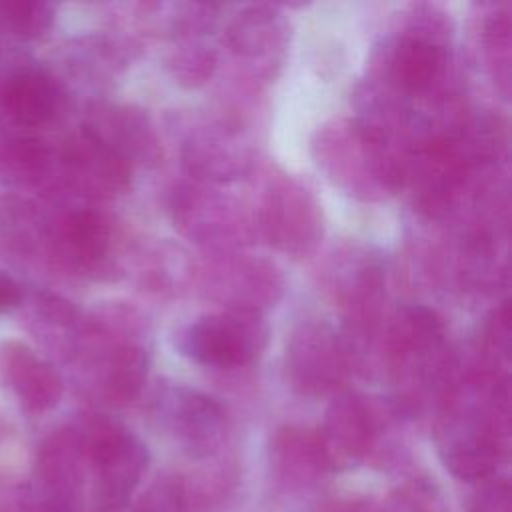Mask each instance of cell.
<instances>
[{
  "mask_svg": "<svg viewBox=\"0 0 512 512\" xmlns=\"http://www.w3.org/2000/svg\"><path fill=\"white\" fill-rule=\"evenodd\" d=\"M168 68L178 84L194 88L212 78L216 70V54L204 44H184L172 50Z\"/></svg>",
  "mask_w": 512,
  "mask_h": 512,
  "instance_id": "4316f807",
  "label": "cell"
},
{
  "mask_svg": "<svg viewBox=\"0 0 512 512\" xmlns=\"http://www.w3.org/2000/svg\"><path fill=\"white\" fill-rule=\"evenodd\" d=\"M312 152L326 178L360 200H380L404 186L406 158L390 132L366 120H332L318 128Z\"/></svg>",
  "mask_w": 512,
  "mask_h": 512,
  "instance_id": "7a4b0ae2",
  "label": "cell"
},
{
  "mask_svg": "<svg viewBox=\"0 0 512 512\" xmlns=\"http://www.w3.org/2000/svg\"><path fill=\"white\" fill-rule=\"evenodd\" d=\"M170 210L184 236L216 254H228L252 242L254 224L244 206L216 186L200 182L176 186Z\"/></svg>",
  "mask_w": 512,
  "mask_h": 512,
  "instance_id": "52a82bcc",
  "label": "cell"
},
{
  "mask_svg": "<svg viewBox=\"0 0 512 512\" xmlns=\"http://www.w3.org/2000/svg\"><path fill=\"white\" fill-rule=\"evenodd\" d=\"M510 306L502 302L494 308L482 326L480 340H478V356H480V370L476 374L508 382V360H510Z\"/></svg>",
  "mask_w": 512,
  "mask_h": 512,
  "instance_id": "cb8c5ba5",
  "label": "cell"
},
{
  "mask_svg": "<svg viewBox=\"0 0 512 512\" xmlns=\"http://www.w3.org/2000/svg\"><path fill=\"white\" fill-rule=\"evenodd\" d=\"M378 418L368 400L354 392H338L318 430L320 446L330 470H350L372 450Z\"/></svg>",
  "mask_w": 512,
  "mask_h": 512,
  "instance_id": "ac0fdd59",
  "label": "cell"
},
{
  "mask_svg": "<svg viewBox=\"0 0 512 512\" xmlns=\"http://www.w3.org/2000/svg\"><path fill=\"white\" fill-rule=\"evenodd\" d=\"M268 342L262 312L222 308L202 314L178 336V348L190 360L210 368H236L254 362Z\"/></svg>",
  "mask_w": 512,
  "mask_h": 512,
  "instance_id": "8992f818",
  "label": "cell"
},
{
  "mask_svg": "<svg viewBox=\"0 0 512 512\" xmlns=\"http://www.w3.org/2000/svg\"><path fill=\"white\" fill-rule=\"evenodd\" d=\"M56 22V6L40 0L2 2L0 4V30L20 42L42 40Z\"/></svg>",
  "mask_w": 512,
  "mask_h": 512,
  "instance_id": "d4e9b609",
  "label": "cell"
},
{
  "mask_svg": "<svg viewBox=\"0 0 512 512\" xmlns=\"http://www.w3.org/2000/svg\"><path fill=\"white\" fill-rule=\"evenodd\" d=\"M54 144L40 134L0 128V192L52 188Z\"/></svg>",
  "mask_w": 512,
  "mask_h": 512,
  "instance_id": "7402d4cb",
  "label": "cell"
},
{
  "mask_svg": "<svg viewBox=\"0 0 512 512\" xmlns=\"http://www.w3.org/2000/svg\"><path fill=\"white\" fill-rule=\"evenodd\" d=\"M224 40L256 74L270 78L284 60L288 24L276 6L250 4L228 20Z\"/></svg>",
  "mask_w": 512,
  "mask_h": 512,
  "instance_id": "d6986e66",
  "label": "cell"
},
{
  "mask_svg": "<svg viewBox=\"0 0 512 512\" xmlns=\"http://www.w3.org/2000/svg\"><path fill=\"white\" fill-rule=\"evenodd\" d=\"M284 372L298 394H338L350 374L348 344L328 322L302 320L286 340Z\"/></svg>",
  "mask_w": 512,
  "mask_h": 512,
  "instance_id": "30bf717a",
  "label": "cell"
},
{
  "mask_svg": "<svg viewBox=\"0 0 512 512\" xmlns=\"http://www.w3.org/2000/svg\"><path fill=\"white\" fill-rule=\"evenodd\" d=\"M132 512H186V492L178 478H158L138 500Z\"/></svg>",
  "mask_w": 512,
  "mask_h": 512,
  "instance_id": "f1b7e54d",
  "label": "cell"
},
{
  "mask_svg": "<svg viewBox=\"0 0 512 512\" xmlns=\"http://www.w3.org/2000/svg\"><path fill=\"white\" fill-rule=\"evenodd\" d=\"M160 424L194 458L212 456L224 442L228 418L224 408L204 392L166 386L154 400Z\"/></svg>",
  "mask_w": 512,
  "mask_h": 512,
  "instance_id": "4fadbf2b",
  "label": "cell"
},
{
  "mask_svg": "<svg viewBox=\"0 0 512 512\" xmlns=\"http://www.w3.org/2000/svg\"><path fill=\"white\" fill-rule=\"evenodd\" d=\"M10 434H12V424L6 418V414L0 410V446L10 438Z\"/></svg>",
  "mask_w": 512,
  "mask_h": 512,
  "instance_id": "1f68e13d",
  "label": "cell"
},
{
  "mask_svg": "<svg viewBox=\"0 0 512 512\" xmlns=\"http://www.w3.org/2000/svg\"><path fill=\"white\" fill-rule=\"evenodd\" d=\"M0 512H78L44 496L32 480L0 476Z\"/></svg>",
  "mask_w": 512,
  "mask_h": 512,
  "instance_id": "83f0119b",
  "label": "cell"
},
{
  "mask_svg": "<svg viewBox=\"0 0 512 512\" xmlns=\"http://www.w3.org/2000/svg\"><path fill=\"white\" fill-rule=\"evenodd\" d=\"M468 512H510V484L506 478H488L470 498Z\"/></svg>",
  "mask_w": 512,
  "mask_h": 512,
  "instance_id": "f546056e",
  "label": "cell"
},
{
  "mask_svg": "<svg viewBox=\"0 0 512 512\" xmlns=\"http://www.w3.org/2000/svg\"><path fill=\"white\" fill-rule=\"evenodd\" d=\"M386 364L404 412H416L428 400L442 404L454 386L442 318L426 306L404 308L388 330Z\"/></svg>",
  "mask_w": 512,
  "mask_h": 512,
  "instance_id": "3957f363",
  "label": "cell"
},
{
  "mask_svg": "<svg viewBox=\"0 0 512 512\" xmlns=\"http://www.w3.org/2000/svg\"><path fill=\"white\" fill-rule=\"evenodd\" d=\"M182 164L196 182L220 186L248 174L254 164V148L240 126L222 120L204 122L188 130Z\"/></svg>",
  "mask_w": 512,
  "mask_h": 512,
  "instance_id": "5bb4252c",
  "label": "cell"
},
{
  "mask_svg": "<svg viewBox=\"0 0 512 512\" xmlns=\"http://www.w3.org/2000/svg\"><path fill=\"white\" fill-rule=\"evenodd\" d=\"M18 312L24 330L52 358L70 364L86 318L74 302L50 290H36L24 296Z\"/></svg>",
  "mask_w": 512,
  "mask_h": 512,
  "instance_id": "44dd1931",
  "label": "cell"
},
{
  "mask_svg": "<svg viewBox=\"0 0 512 512\" xmlns=\"http://www.w3.org/2000/svg\"><path fill=\"white\" fill-rule=\"evenodd\" d=\"M0 260L18 270L48 268V210L24 192H0Z\"/></svg>",
  "mask_w": 512,
  "mask_h": 512,
  "instance_id": "ffe728a7",
  "label": "cell"
},
{
  "mask_svg": "<svg viewBox=\"0 0 512 512\" xmlns=\"http://www.w3.org/2000/svg\"><path fill=\"white\" fill-rule=\"evenodd\" d=\"M270 468L288 486H308L330 468L324 458L318 432L284 426L270 440Z\"/></svg>",
  "mask_w": 512,
  "mask_h": 512,
  "instance_id": "603a6c76",
  "label": "cell"
},
{
  "mask_svg": "<svg viewBox=\"0 0 512 512\" xmlns=\"http://www.w3.org/2000/svg\"><path fill=\"white\" fill-rule=\"evenodd\" d=\"M132 166L78 128L54 146L52 188L86 200H108L128 190Z\"/></svg>",
  "mask_w": 512,
  "mask_h": 512,
  "instance_id": "8fae6325",
  "label": "cell"
},
{
  "mask_svg": "<svg viewBox=\"0 0 512 512\" xmlns=\"http://www.w3.org/2000/svg\"><path fill=\"white\" fill-rule=\"evenodd\" d=\"M202 272V290L224 308L262 312L282 294V276L276 266L260 258L218 254Z\"/></svg>",
  "mask_w": 512,
  "mask_h": 512,
  "instance_id": "9a60e30c",
  "label": "cell"
},
{
  "mask_svg": "<svg viewBox=\"0 0 512 512\" xmlns=\"http://www.w3.org/2000/svg\"><path fill=\"white\" fill-rule=\"evenodd\" d=\"M68 108L64 80L44 64L16 62L0 68V114L8 128L38 134Z\"/></svg>",
  "mask_w": 512,
  "mask_h": 512,
  "instance_id": "7c38bea8",
  "label": "cell"
},
{
  "mask_svg": "<svg viewBox=\"0 0 512 512\" xmlns=\"http://www.w3.org/2000/svg\"><path fill=\"white\" fill-rule=\"evenodd\" d=\"M450 26L444 12L432 6H416L410 26L386 42L378 54L376 76L382 86L376 106L394 112L404 110V98L428 94L440 82L446 70Z\"/></svg>",
  "mask_w": 512,
  "mask_h": 512,
  "instance_id": "277c9868",
  "label": "cell"
},
{
  "mask_svg": "<svg viewBox=\"0 0 512 512\" xmlns=\"http://www.w3.org/2000/svg\"><path fill=\"white\" fill-rule=\"evenodd\" d=\"M0 388L30 416H40L58 406L64 380L56 366L30 344L0 340Z\"/></svg>",
  "mask_w": 512,
  "mask_h": 512,
  "instance_id": "2e32d148",
  "label": "cell"
},
{
  "mask_svg": "<svg viewBox=\"0 0 512 512\" xmlns=\"http://www.w3.org/2000/svg\"><path fill=\"white\" fill-rule=\"evenodd\" d=\"M24 296H26V290L22 288V284L12 274L0 268V316L18 312Z\"/></svg>",
  "mask_w": 512,
  "mask_h": 512,
  "instance_id": "4dcf8cb0",
  "label": "cell"
},
{
  "mask_svg": "<svg viewBox=\"0 0 512 512\" xmlns=\"http://www.w3.org/2000/svg\"><path fill=\"white\" fill-rule=\"evenodd\" d=\"M2 42H4V34H2V30H0V58H2Z\"/></svg>",
  "mask_w": 512,
  "mask_h": 512,
  "instance_id": "d6a6232c",
  "label": "cell"
},
{
  "mask_svg": "<svg viewBox=\"0 0 512 512\" xmlns=\"http://www.w3.org/2000/svg\"><path fill=\"white\" fill-rule=\"evenodd\" d=\"M482 46L494 82L508 94L510 86V18L506 8H496L482 26Z\"/></svg>",
  "mask_w": 512,
  "mask_h": 512,
  "instance_id": "484cf974",
  "label": "cell"
},
{
  "mask_svg": "<svg viewBox=\"0 0 512 512\" xmlns=\"http://www.w3.org/2000/svg\"><path fill=\"white\" fill-rule=\"evenodd\" d=\"M114 264V230L96 208L48 210V268L102 280Z\"/></svg>",
  "mask_w": 512,
  "mask_h": 512,
  "instance_id": "ba28073f",
  "label": "cell"
},
{
  "mask_svg": "<svg viewBox=\"0 0 512 512\" xmlns=\"http://www.w3.org/2000/svg\"><path fill=\"white\" fill-rule=\"evenodd\" d=\"M74 424L84 450L88 488L96 504L104 512L118 510L150 464L148 448L130 430L102 414H80Z\"/></svg>",
  "mask_w": 512,
  "mask_h": 512,
  "instance_id": "5b68a950",
  "label": "cell"
},
{
  "mask_svg": "<svg viewBox=\"0 0 512 512\" xmlns=\"http://www.w3.org/2000/svg\"><path fill=\"white\" fill-rule=\"evenodd\" d=\"M100 144L110 148L132 168L152 166L160 160V140L146 110L132 104L92 102L80 126Z\"/></svg>",
  "mask_w": 512,
  "mask_h": 512,
  "instance_id": "e0dca14e",
  "label": "cell"
},
{
  "mask_svg": "<svg viewBox=\"0 0 512 512\" xmlns=\"http://www.w3.org/2000/svg\"><path fill=\"white\" fill-rule=\"evenodd\" d=\"M258 230L276 252L296 260L308 258L324 234L322 206L294 176H276L264 190Z\"/></svg>",
  "mask_w": 512,
  "mask_h": 512,
  "instance_id": "9c48e42d",
  "label": "cell"
},
{
  "mask_svg": "<svg viewBox=\"0 0 512 512\" xmlns=\"http://www.w3.org/2000/svg\"><path fill=\"white\" fill-rule=\"evenodd\" d=\"M446 470L464 482L492 478L508 446V382L480 374L454 382L434 426Z\"/></svg>",
  "mask_w": 512,
  "mask_h": 512,
  "instance_id": "6da1fadb",
  "label": "cell"
}]
</instances>
